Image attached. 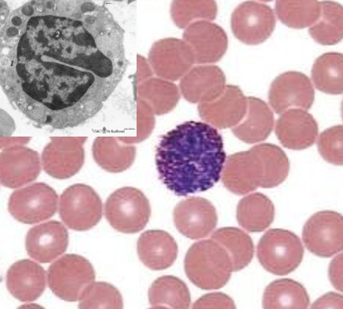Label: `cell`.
<instances>
[{
  "mask_svg": "<svg viewBox=\"0 0 343 309\" xmlns=\"http://www.w3.org/2000/svg\"><path fill=\"white\" fill-rule=\"evenodd\" d=\"M225 161L221 134L200 121L177 125L161 137L156 148L159 178L178 196L212 187L220 180Z\"/></svg>",
  "mask_w": 343,
  "mask_h": 309,
  "instance_id": "obj_1",
  "label": "cell"
},
{
  "mask_svg": "<svg viewBox=\"0 0 343 309\" xmlns=\"http://www.w3.org/2000/svg\"><path fill=\"white\" fill-rule=\"evenodd\" d=\"M184 269L189 280L203 289L223 287L233 272L231 259L226 250L211 238L194 243L184 260Z\"/></svg>",
  "mask_w": 343,
  "mask_h": 309,
  "instance_id": "obj_2",
  "label": "cell"
},
{
  "mask_svg": "<svg viewBox=\"0 0 343 309\" xmlns=\"http://www.w3.org/2000/svg\"><path fill=\"white\" fill-rule=\"evenodd\" d=\"M300 239L293 232L272 228L260 238L257 248L258 260L269 272L278 276L287 275L296 269L303 256Z\"/></svg>",
  "mask_w": 343,
  "mask_h": 309,
  "instance_id": "obj_3",
  "label": "cell"
},
{
  "mask_svg": "<svg viewBox=\"0 0 343 309\" xmlns=\"http://www.w3.org/2000/svg\"><path fill=\"white\" fill-rule=\"evenodd\" d=\"M95 278L94 268L89 261L74 254L64 255L48 269L49 287L55 296L68 302L78 300Z\"/></svg>",
  "mask_w": 343,
  "mask_h": 309,
  "instance_id": "obj_4",
  "label": "cell"
},
{
  "mask_svg": "<svg viewBox=\"0 0 343 309\" xmlns=\"http://www.w3.org/2000/svg\"><path fill=\"white\" fill-rule=\"evenodd\" d=\"M105 216L118 231L134 234L142 230L148 222L151 209L145 196L139 189L125 187L117 189L107 198Z\"/></svg>",
  "mask_w": 343,
  "mask_h": 309,
  "instance_id": "obj_5",
  "label": "cell"
},
{
  "mask_svg": "<svg viewBox=\"0 0 343 309\" xmlns=\"http://www.w3.org/2000/svg\"><path fill=\"white\" fill-rule=\"evenodd\" d=\"M59 215L70 229L87 230L96 226L102 218V201L92 187L75 184L66 188L61 194Z\"/></svg>",
  "mask_w": 343,
  "mask_h": 309,
  "instance_id": "obj_6",
  "label": "cell"
},
{
  "mask_svg": "<svg viewBox=\"0 0 343 309\" xmlns=\"http://www.w3.org/2000/svg\"><path fill=\"white\" fill-rule=\"evenodd\" d=\"M58 202L55 191L45 183L37 182L14 191L8 209L18 221L33 224L52 217L57 210Z\"/></svg>",
  "mask_w": 343,
  "mask_h": 309,
  "instance_id": "obj_7",
  "label": "cell"
},
{
  "mask_svg": "<svg viewBox=\"0 0 343 309\" xmlns=\"http://www.w3.org/2000/svg\"><path fill=\"white\" fill-rule=\"evenodd\" d=\"M302 236L311 253L320 257H331L343 248L342 216L331 210L318 211L306 222Z\"/></svg>",
  "mask_w": 343,
  "mask_h": 309,
  "instance_id": "obj_8",
  "label": "cell"
},
{
  "mask_svg": "<svg viewBox=\"0 0 343 309\" xmlns=\"http://www.w3.org/2000/svg\"><path fill=\"white\" fill-rule=\"evenodd\" d=\"M276 17L268 5L255 1L239 4L231 16V28L235 36L247 45L263 43L273 32Z\"/></svg>",
  "mask_w": 343,
  "mask_h": 309,
  "instance_id": "obj_9",
  "label": "cell"
},
{
  "mask_svg": "<svg viewBox=\"0 0 343 309\" xmlns=\"http://www.w3.org/2000/svg\"><path fill=\"white\" fill-rule=\"evenodd\" d=\"M87 137H50L44 148L42 164L45 171L57 179H66L76 174L84 161L83 144Z\"/></svg>",
  "mask_w": 343,
  "mask_h": 309,
  "instance_id": "obj_10",
  "label": "cell"
},
{
  "mask_svg": "<svg viewBox=\"0 0 343 309\" xmlns=\"http://www.w3.org/2000/svg\"><path fill=\"white\" fill-rule=\"evenodd\" d=\"M314 89L309 78L297 71H288L277 76L271 84L268 99L276 113L291 108L309 109L314 102Z\"/></svg>",
  "mask_w": 343,
  "mask_h": 309,
  "instance_id": "obj_11",
  "label": "cell"
},
{
  "mask_svg": "<svg viewBox=\"0 0 343 309\" xmlns=\"http://www.w3.org/2000/svg\"><path fill=\"white\" fill-rule=\"evenodd\" d=\"M263 168L255 146L230 156L223 172L224 185L235 194L243 195L261 186Z\"/></svg>",
  "mask_w": 343,
  "mask_h": 309,
  "instance_id": "obj_12",
  "label": "cell"
},
{
  "mask_svg": "<svg viewBox=\"0 0 343 309\" xmlns=\"http://www.w3.org/2000/svg\"><path fill=\"white\" fill-rule=\"evenodd\" d=\"M173 216L178 230L191 239L207 237L214 229L217 222L214 206L206 199L199 197L180 202L174 209Z\"/></svg>",
  "mask_w": 343,
  "mask_h": 309,
  "instance_id": "obj_13",
  "label": "cell"
},
{
  "mask_svg": "<svg viewBox=\"0 0 343 309\" xmlns=\"http://www.w3.org/2000/svg\"><path fill=\"white\" fill-rule=\"evenodd\" d=\"M1 184L15 188L35 180L41 172L39 153L21 145L3 149L0 155Z\"/></svg>",
  "mask_w": 343,
  "mask_h": 309,
  "instance_id": "obj_14",
  "label": "cell"
},
{
  "mask_svg": "<svg viewBox=\"0 0 343 309\" xmlns=\"http://www.w3.org/2000/svg\"><path fill=\"white\" fill-rule=\"evenodd\" d=\"M68 245L67 230L61 222L55 220L34 226L26 236L27 254L42 263L51 262L62 255Z\"/></svg>",
  "mask_w": 343,
  "mask_h": 309,
  "instance_id": "obj_15",
  "label": "cell"
},
{
  "mask_svg": "<svg viewBox=\"0 0 343 309\" xmlns=\"http://www.w3.org/2000/svg\"><path fill=\"white\" fill-rule=\"evenodd\" d=\"M318 131L313 117L299 108H291L282 113L275 126L276 134L280 143L293 150H302L312 146Z\"/></svg>",
  "mask_w": 343,
  "mask_h": 309,
  "instance_id": "obj_16",
  "label": "cell"
},
{
  "mask_svg": "<svg viewBox=\"0 0 343 309\" xmlns=\"http://www.w3.org/2000/svg\"><path fill=\"white\" fill-rule=\"evenodd\" d=\"M6 286L10 294L20 301H35L45 289L46 272L30 259L17 261L7 272Z\"/></svg>",
  "mask_w": 343,
  "mask_h": 309,
  "instance_id": "obj_17",
  "label": "cell"
},
{
  "mask_svg": "<svg viewBox=\"0 0 343 309\" xmlns=\"http://www.w3.org/2000/svg\"><path fill=\"white\" fill-rule=\"evenodd\" d=\"M187 38L193 46L196 61L200 64L218 62L227 48L225 32L210 21L200 20L194 23L187 32Z\"/></svg>",
  "mask_w": 343,
  "mask_h": 309,
  "instance_id": "obj_18",
  "label": "cell"
},
{
  "mask_svg": "<svg viewBox=\"0 0 343 309\" xmlns=\"http://www.w3.org/2000/svg\"><path fill=\"white\" fill-rule=\"evenodd\" d=\"M247 107V98L240 88L236 85H227L219 97L201 103L199 110L204 119L226 128L239 123L246 114Z\"/></svg>",
  "mask_w": 343,
  "mask_h": 309,
  "instance_id": "obj_19",
  "label": "cell"
},
{
  "mask_svg": "<svg viewBox=\"0 0 343 309\" xmlns=\"http://www.w3.org/2000/svg\"><path fill=\"white\" fill-rule=\"evenodd\" d=\"M139 259L148 268L155 271L172 266L178 255L174 238L162 230H148L141 234L137 242Z\"/></svg>",
  "mask_w": 343,
  "mask_h": 309,
  "instance_id": "obj_20",
  "label": "cell"
},
{
  "mask_svg": "<svg viewBox=\"0 0 343 309\" xmlns=\"http://www.w3.org/2000/svg\"><path fill=\"white\" fill-rule=\"evenodd\" d=\"M225 76L216 65H205L195 67L183 84L188 99L201 103L213 101L225 88Z\"/></svg>",
  "mask_w": 343,
  "mask_h": 309,
  "instance_id": "obj_21",
  "label": "cell"
},
{
  "mask_svg": "<svg viewBox=\"0 0 343 309\" xmlns=\"http://www.w3.org/2000/svg\"><path fill=\"white\" fill-rule=\"evenodd\" d=\"M247 107L245 119L233 128V131L241 140L254 143L264 140L274 127L273 113L262 100L253 96L247 98Z\"/></svg>",
  "mask_w": 343,
  "mask_h": 309,
  "instance_id": "obj_22",
  "label": "cell"
},
{
  "mask_svg": "<svg viewBox=\"0 0 343 309\" xmlns=\"http://www.w3.org/2000/svg\"><path fill=\"white\" fill-rule=\"evenodd\" d=\"M275 207L265 195L256 192L242 198L237 208V219L240 226L249 232L259 233L273 222Z\"/></svg>",
  "mask_w": 343,
  "mask_h": 309,
  "instance_id": "obj_23",
  "label": "cell"
},
{
  "mask_svg": "<svg viewBox=\"0 0 343 309\" xmlns=\"http://www.w3.org/2000/svg\"><path fill=\"white\" fill-rule=\"evenodd\" d=\"M310 298L300 283L289 278L277 279L265 288L262 298L264 308H307Z\"/></svg>",
  "mask_w": 343,
  "mask_h": 309,
  "instance_id": "obj_24",
  "label": "cell"
},
{
  "mask_svg": "<svg viewBox=\"0 0 343 309\" xmlns=\"http://www.w3.org/2000/svg\"><path fill=\"white\" fill-rule=\"evenodd\" d=\"M149 303L153 308H187L190 296L186 284L171 275L157 278L148 291Z\"/></svg>",
  "mask_w": 343,
  "mask_h": 309,
  "instance_id": "obj_25",
  "label": "cell"
},
{
  "mask_svg": "<svg viewBox=\"0 0 343 309\" xmlns=\"http://www.w3.org/2000/svg\"><path fill=\"white\" fill-rule=\"evenodd\" d=\"M342 54L330 52L319 56L313 65L312 80L315 87L330 94L342 93Z\"/></svg>",
  "mask_w": 343,
  "mask_h": 309,
  "instance_id": "obj_26",
  "label": "cell"
},
{
  "mask_svg": "<svg viewBox=\"0 0 343 309\" xmlns=\"http://www.w3.org/2000/svg\"><path fill=\"white\" fill-rule=\"evenodd\" d=\"M320 3V14L309 29L312 38L322 45H332L342 38L343 9L338 3L324 1Z\"/></svg>",
  "mask_w": 343,
  "mask_h": 309,
  "instance_id": "obj_27",
  "label": "cell"
},
{
  "mask_svg": "<svg viewBox=\"0 0 343 309\" xmlns=\"http://www.w3.org/2000/svg\"><path fill=\"white\" fill-rule=\"evenodd\" d=\"M211 238L218 242L228 253L232 263L233 271L245 267L254 255V244L250 236L236 227H225L216 230Z\"/></svg>",
  "mask_w": 343,
  "mask_h": 309,
  "instance_id": "obj_28",
  "label": "cell"
},
{
  "mask_svg": "<svg viewBox=\"0 0 343 309\" xmlns=\"http://www.w3.org/2000/svg\"><path fill=\"white\" fill-rule=\"evenodd\" d=\"M275 11L279 20L290 28L311 27L318 19L320 3L317 1H277Z\"/></svg>",
  "mask_w": 343,
  "mask_h": 309,
  "instance_id": "obj_29",
  "label": "cell"
},
{
  "mask_svg": "<svg viewBox=\"0 0 343 309\" xmlns=\"http://www.w3.org/2000/svg\"><path fill=\"white\" fill-rule=\"evenodd\" d=\"M261 159L263 179L261 187H275L288 177L290 169L289 159L283 150L278 146L263 143L255 146Z\"/></svg>",
  "mask_w": 343,
  "mask_h": 309,
  "instance_id": "obj_30",
  "label": "cell"
},
{
  "mask_svg": "<svg viewBox=\"0 0 343 309\" xmlns=\"http://www.w3.org/2000/svg\"><path fill=\"white\" fill-rule=\"evenodd\" d=\"M80 308H122L121 294L113 285L105 282L91 283L79 299Z\"/></svg>",
  "mask_w": 343,
  "mask_h": 309,
  "instance_id": "obj_31",
  "label": "cell"
},
{
  "mask_svg": "<svg viewBox=\"0 0 343 309\" xmlns=\"http://www.w3.org/2000/svg\"><path fill=\"white\" fill-rule=\"evenodd\" d=\"M119 138H97L92 146V153L96 162L109 172H117L123 170L122 149Z\"/></svg>",
  "mask_w": 343,
  "mask_h": 309,
  "instance_id": "obj_32",
  "label": "cell"
},
{
  "mask_svg": "<svg viewBox=\"0 0 343 309\" xmlns=\"http://www.w3.org/2000/svg\"><path fill=\"white\" fill-rule=\"evenodd\" d=\"M317 147L320 155L329 163L342 164V126L329 128L320 134Z\"/></svg>",
  "mask_w": 343,
  "mask_h": 309,
  "instance_id": "obj_33",
  "label": "cell"
},
{
  "mask_svg": "<svg viewBox=\"0 0 343 309\" xmlns=\"http://www.w3.org/2000/svg\"><path fill=\"white\" fill-rule=\"evenodd\" d=\"M194 308H235L233 300L228 295L217 292L202 296L193 304Z\"/></svg>",
  "mask_w": 343,
  "mask_h": 309,
  "instance_id": "obj_34",
  "label": "cell"
},
{
  "mask_svg": "<svg viewBox=\"0 0 343 309\" xmlns=\"http://www.w3.org/2000/svg\"><path fill=\"white\" fill-rule=\"evenodd\" d=\"M329 277L333 286L342 292V254H338L331 261L329 267Z\"/></svg>",
  "mask_w": 343,
  "mask_h": 309,
  "instance_id": "obj_35",
  "label": "cell"
},
{
  "mask_svg": "<svg viewBox=\"0 0 343 309\" xmlns=\"http://www.w3.org/2000/svg\"><path fill=\"white\" fill-rule=\"evenodd\" d=\"M311 308H342V296L329 292L313 302Z\"/></svg>",
  "mask_w": 343,
  "mask_h": 309,
  "instance_id": "obj_36",
  "label": "cell"
},
{
  "mask_svg": "<svg viewBox=\"0 0 343 309\" xmlns=\"http://www.w3.org/2000/svg\"><path fill=\"white\" fill-rule=\"evenodd\" d=\"M30 139V137H1V148L4 149L18 145H23L27 143Z\"/></svg>",
  "mask_w": 343,
  "mask_h": 309,
  "instance_id": "obj_37",
  "label": "cell"
}]
</instances>
